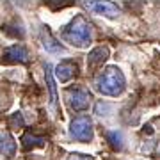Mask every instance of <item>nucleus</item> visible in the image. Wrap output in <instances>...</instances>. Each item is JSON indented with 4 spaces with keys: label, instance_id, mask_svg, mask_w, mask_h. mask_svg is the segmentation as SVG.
Returning <instances> with one entry per match:
<instances>
[{
    "label": "nucleus",
    "instance_id": "nucleus-1",
    "mask_svg": "<svg viewBox=\"0 0 160 160\" xmlns=\"http://www.w3.org/2000/svg\"><path fill=\"white\" fill-rule=\"evenodd\" d=\"M126 80L125 75L118 66H109L105 68L102 73L98 75V78L94 80V89L103 96H119L125 91Z\"/></svg>",
    "mask_w": 160,
    "mask_h": 160
},
{
    "label": "nucleus",
    "instance_id": "nucleus-2",
    "mask_svg": "<svg viewBox=\"0 0 160 160\" xmlns=\"http://www.w3.org/2000/svg\"><path fill=\"white\" fill-rule=\"evenodd\" d=\"M62 39L69 45L77 46V48H86L91 45L92 41V29L91 23L86 20L84 14L75 16L71 22L64 27L62 30Z\"/></svg>",
    "mask_w": 160,
    "mask_h": 160
},
{
    "label": "nucleus",
    "instance_id": "nucleus-3",
    "mask_svg": "<svg viewBox=\"0 0 160 160\" xmlns=\"http://www.w3.org/2000/svg\"><path fill=\"white\" fill-rule=\"evenodd\" d=\"M69 135L75 141L89 142L92 141V121L89 116H77L69 125Z\"/></svg>",
    "mask_w": 160,
    "mask_h": 160
},
{
    "label": "nucleus",
    "instance_id": "nucleus-4",
    "mask_svg": "<svg viewBox=\"0 0 160 160\" xmlns=\"http://www.w3.org/2000/svg\"><path fill=\"white\" fill-rule=\"evenodd\" d=\"M66 100H68V105L75 112H84V110L89 109L91 94L84 87H71V89L66 91Z\"/></svg>",
    "mask_w": 160,
    "mask_h": 160
},
{
    "label": "nucleus",
    "instance_id": "nucleus-5",
    "mask_svg": "<svg viewBox=\"0 0 160 160\" xmlns=\"http://www.w3.org/2000/svg\"><path fill=\"white\" fill-rule=\"evenodd\" d=\"M86 7L89 11L96 12V14H102V16H107V18H116V16H119V12H121L118 4H114V2H103V0L86 2Z\"/></svg>",
    "mask_w": 160,
    "mask_h": 160
},
{
    "label": "nucleus",
    "instance_id": "nucleus-6",
    "mask_svg": "<svg viewBox=\"0 0 160 160\" xmlns=\"http://www.w3.org/2000/svg\"><path fill=\"white\" fill-rule=\"evenodd\" d=\"M55 77H57L59 82H69V80L73 78L75 75H77V62L71 61V59H64L61 62L55 66Z\"/></svg>",
    "mask_w": 160,
    "mask_h": 160
},
{
    "label": "nucleus",
    "instance_id": "nucleus-7",
    "mask_svg": "<svg viewBox=\"0 0 160 160\" xmlns=\"http://www.w3.org/2000/svg\"><path fill=\"white\" fill-rule=\"evenodd\" d=\"M4 59L7 62H29V52L23 45H12L4 50Z\"/></svg>",
    "mask_w": 160,
    "mask_h": 160
},
{
    "label": "nucleus",
    "instance_id": "nucleus-8",
    "mask_svg": "<svg viewBox=\"0 0 160 160\" xmlns=\"http://www.w3.org/2000/svg\"><path fill=\"white\" fill-rule=\"evenodd\" d=\"M109 55H110V50L107 46H98V48L91 50L89 52V57H87V66H89V69H96L100 66H103V62L109 59Z\"/></svg>",
    "mask_w": 160,
    "mask_h": 160
},
{
    "label": "nucleus",
    "instance_id": "nucleus-9",
    "mask_svg": "<svg viewBox=\"0 0 160 160\" xmlns=\"http://www.w3.org/2000/svg\"><path fill=\"white\" fill-rule=\"evenodd\" d=\"M45 78H46V86H48V91H50V105L53 109H57V86H55V80H53V71H52V66L46 64L45 68Z\"/></svg>",
    "mask_w": 160,
    "mask_h": 160
},
{
    "label": "nucleus",
    "instance_id": "nucleus-10",
    "mask_svg": "<svg viewBox=\"0 0 160 160\" xmlns=\"http://www.w3.org/2000/svg\"><path fill=\"white\" fill-rule=\"evenodd\" d=\"M16 151V142L9 133H0V155L12 157Z\"/></svg>",
    "mask_w": 160,
    "mask_h": 160
},
{
    "label": "nucleus",
    "instance_id": "nucleus-11",
    "mask_svg": "<svg viewBox=\"0 0 160 160\" xmlns=\"http://www.w3.org/2000/svg\"><path fill=\"white\" fill-rule=\"evenodd\" d=\"M23 142V148L25 149H32V148H39L45 144V139L39 137V135H34V133H25L22 139Z\"/></svg>",
    "mask_w": 160,
    "mask_h": 160
},
{
    "label": "nucleus",
    "instance_id": "nucleus-12",
    "mask_svg": "<svg viewBox=\"0 0 160 160\" xmlns=\"http://www.w3.org/2000/svg\"><path fill=\"white\" fill-rule=\"evenodd\" d=\"M107 141L110 142V146H112V149H123V133L121 132H118V130H114V132H109L107 133Z\"/></svg>",
    "mask_w": 160,
    "mask_h": 160
},
{
    "label": "nucleus",
    "instance_id": "nucleus-13",
    "mask_svg": "<svg viewBox=\"0 0 160 160\" xmlns=\"http://www.w3.org/2000/svg\"><path fill=\"white\" fill-rule=\"evenodd\" d=\"M43 45H45V48H48L50 52H62V46L57 45V41L52 39L50 36H48V38H45V43H43Z\"/></svg>",
    "mask_w": 160,
    "mask_h": 160
},
{
    "label": "nucleus",
    "instance_id": "nucleus-14",
    "mask_svg": "<svg viewBox=\"0 0 160 160\" xmlns=\"http://www.w3.org/2000/svg\"><path fill=\"white\" fill-rule=\"evenodd\" d=\"M110 109H112V107H110L107 102H98L96 103V109H94V110H96L98 116H107L110 112Z\"/></svg>",
    "mask_w": 160,
    "mask_h": 160
},
{
    "label": "nucleus",
    "instance_id": "nucleus-15",
    "mask_svg": "<svg viewBox=\"0 0 160 160\" xmlns=\"http://www.w3.org/2000/svg\"><path fill=\"white\" fill-rule=\"evenodd\" d=\"M11 125H12V126H20V128H22V126L25 125L22 112H14V114L11 116Z\"/></svg>",
    "mask_w": 160,
    "mask_h": 160
},
{
    "label": "nucleus",
    "instance_id": "nucleus-16",
    "mask_svg": "<svg viewBox=\"0 0 160 160\" xmlns=\"http://www.w3.org/2000/svg\"><path fill=\"white\" fill-rule=\"evenodd\" d=\"M68 160H92V157L84 155V153H71L68 157Z\"/></svg>",
    "mask_w": 160,
    "mask_h": 160
}]
</instances>
